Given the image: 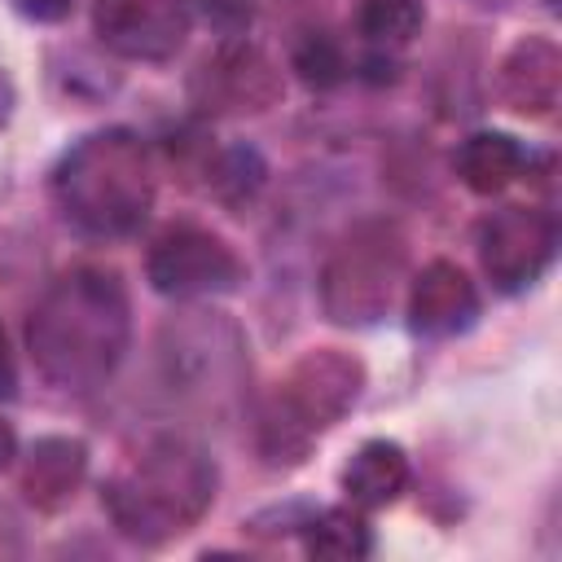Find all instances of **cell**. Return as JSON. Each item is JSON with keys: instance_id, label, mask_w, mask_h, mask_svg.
<instances>
[{"instance_id": "obj_18", "label": "cell", "mask_w": 562, "mask_h": 562, "mask_svg": "<svg viewBox=\"0 0 562 562\" xmlns=\"http://www.w3.org/2000/svg\"><path fill=\"white\" fill-rule=\"evenodd\" d=\"M13 4H18V13H26L35 22H57L70 9V0H13Z\"/></svg>"}, {"instance_id": "obj_10", "label": "cell", "mask_w": 562, "mask_h": 562, "mask_svg": "<svg viewBox=\"0 0 562 562\" xmlns=\"http://www.w3.org/2000/svg\"><path fill=\"white\" fill-rule=\"evenodd\" d=\"M206 110H263L277 97V75L255 48H224L202 66Z\"/></svg>"}, {"instance_id": "obj_20", "label": "cell", "mask_w": 562, "mask_h": 562, "mask_svg": "<svg viewBox=\"0 0 562 562\" xmlns=\"http://www.w3.org/2000/svg\"><path fill=\"white\" fill-rule=\"evenodd\" d=\"M9 461H13V430L0 422V470H4Z\"/></svg>"}, {"instance_id": "obj_2", "label": "cell", "mask_w": 562, "mask_h": 562, "mask_svg": "<svg viewBox=\"0 0 562 562\" xmlns=\"http://www.w3.org/2000/svg\"><path fill=\"white\" fill-rule=\"evenodd\" d=\"M215 474L206 457L180 439L154 443L127 474L105 487V505L114 522L136 540H167L180 536L211 501Z\"/></svg>"}, {"instance_id": "obj_14", "label": "cell", "mask_w": 562, "mask_h": 562, "mask_svg": "<svg viewBox=\"0 0 562 562\" xmlns=\"http://www.w3.org/2000/svg\"><path fill=\"white\" fill-rule=\"evenodd\" d=\"M522 171V145L505 132H474L457 149V176L474 193H501Z\"/></svg>"}, {"instance_id": "obj_17", "label": "cell", "mask_w": 562, "mask_h": 562, "mask_svg": "<svg viewBox=\"0 0 562 562\" xmlns=\"http://www.w3.org/2000/svg\"><path fill=\"white\" fill-rule=\"evenodd\" d=\"M294 66H299V70H303V79H307V83H316V88H329V83H338V79H342V53H338L325 35H307V40L299 44Z\"/></svg>"}, {"instance_id": "obj_15", "label": "cell", "mask_w": 562, "mask_h": 562, "mask_svg": "<svg viewBox=\"0 0 562 562\" xmlns=\"http://www.w3.org/2000/svg\"><path fill=\"white\" fill-rule=\"evenodd\" d=\"M307 549H312L316 558H338V562H347V558H364V553L373 549V536H369V527H364L360 514H351V509H329V514H321V518L312 522Z\"/></svg>"}, {"instance_id": "obj_9", "label": "cell", "mask_w": 562, "mask_h": 562, "mask_svg": "<svg viewBox=\"0 0 562 562\" xmlns=\"http://www.w3.org/2000/svg\"><path fill=\"white\" fill-rule=\"evenodd\" d=\"M474 312H479V294H474L470 277L457 263L435 259L413 281V294H408L413 329H422V334H457V329H465L474 321Z\"/></svg>"}, {"instance_id": "obj_6", "label": "cell", "mask_w": 562, "mask_h": 562, "mask_svg": "<svg viewBox=\"0 0 562 562\" xmlns=\"http://www.w3.org/2000/svg\"><path fill=\"white\" fill-rule=\"evenodd\" d=\"M149 281L154 290L176 294V299L233 290L241 281V259L215 233L198 224H176L149 250Z\"/></svg>"}, {"instance_id": "obj_16", "label": "cell", "mask_w": 562, "mask_h": 562, "mask_svg": "<svg viewBox=\"0 0 562 562\" xmlns=\"http://www.w3.org/2000/svg\"><path fill=\"white\" fill-rule=\"evenodd\" d=\"M422 26V0H360V31L382 44H404Z\"/></svg>"}, {"instance_id": "obj_11", "label": "cell", "mask_w": 562, "mask_h": 562, "mask_svg": "<svg viewBox=\"0 0 562 562\" xmlns=\"http://www.w3.org/2000/svg\"><path fill=\"white\" fill-rule=\"evenodd\" d=\"M562 92V53L549 40H522L501 66V97L518 114H549Z\"/></svg>"}, {"instance_id": "obj_12", "label": "cell", "mask_w": 562, "mask_h": 562, "mask_svg": "<svg viewBox=\"0 0 562 562\" xmlns=\"http://www.w3.org/2000/svg\"><path fill=\"white\" fill-rule=\"evenodd\" d=\"M88 465V448L79 439H40L22 470V492L40 509H57L75 496Z\"/></svg>"}, {"instance_id": "obj_8", "label": "cell", "mask_w": 562, "mask_h": 562, "mask_svg": "<svg viewBox=\"0 0 562 562\" xmlns=\"http://www.w3.org/2000/svg\"><path fill=\"white\" fill-rule=\"evenodd\" d=\"M101 40L123 57H167L189 31L184 0H97Z\"/></svg>"}, {"instance_id": "obj_1", "label": "cell", "mask_w": 562, "mask_h": 562, "mask_svg": "<svg viewBox=\"0 0 562 562\" xmlns=\"http://www.w3.org/2000/svg\"><path fill=\"white\" fill-rule=\"evenodd\" d=\"M127 347V299L114 272L61 277L31 321V351L40 369L75 391L101 382Z\"/></svg>"}, {"instance_id": "obj_19", "label": "cell", "mask_w": 562, "mask_h": 562, "mask_svg": "<svg viewBox=\"0 0 562 562\" xmlns=\"http://www.w3.org/2000/svg\"><path fill=\"white\" fill-rule=\"evenodd\" d=\"M18 386V369H13V356H9V342H4V329H0V400H9Z\"/></svg>"}, {"instance_id": "obj_7", "label": "cell", "mask_w": 562, "mask_h": 562, "mask_svg": "<svg viewBox=\"0 0 562 562\" xmlns=\"http://www.w3.org/2000/svg\"><path fill=\"white\" fill-rule=\"evenodd\" d=\"M483 268L501 290L531 285L553 255V224L531 206H505L483 224Z\"/></svg>"}, {"instance_id": "obj_13", "label": "cell", "mask_w": 562, "mask_h": 562, "mask_svg": "<svg viewBox=\"0 0 562 562\" xmlns=\"http://www.w3.org/2000/svg\"><path fill=\"white\" fill-rule=\"evenodd\" d=\"M404 483H408V457H404V448L391 443V439H369V443L351 457V465H347V474H342V487H347V496H351L360 509H382V505H391V501L404 492Z\"/></svg>"}, {"instance_id": "obj_3", "label": "cell", "mask_w": 562, "mask_h": 562, "mask_svg": "<svg viewBox=\"0 0 562 562\" xmlns=\"http://www.w3.org/2000/svg\"><path fill=\"white\" fill-rule=\"evenodd\" d=\"M57 193L75 224H83L92 233H127L145 220V211L154 202L149 158H145L140 140H132L127 132L88 136L61 162Z\"/></svg>"}, {"instance_id": "obj_21", "label": "cell", "mask_w": 562, "mask_h": 562, "mask_svg": "<svg viewBox=\"0 0 562 562\" xmlns=\"http://www.w3.org/2000/svg\"><path fill=\"white\" fill-rule=\"evenodd\" d=\"M4 105H9V83H4V75H0V119H4Z\"/></svg>"}, {"instance_id": "obj_5", "label": "cell", "mask_w": 562, "mask_h": 562, "mask_svg": "<svg viewBox=\"0 0 562 562\" xmlns=\"http://www.w3.org/2000/svg\"><path fill=\"white\" fill-rule=\"evenodd\" d=\"M404 272V237L395 224H360L325 263L321 299L325 312L342 325L378 321L391 303V290Z\"/></svg>"}, {"instance_id": "obj_4", "label": "cell", "mask_w": 562, "mask_h": 562, "mask_svg": "<svg viewBox=\"0 0 562 562\" xmlns=\"http://www.w3.org/2000/svg\"><path fill=\"white\" fill-rule=\"evenodd\" d=\"M360 364L342 351L303 356L290 378L277 386L268 413L259 417V448L268 461H299L307 443L334 426L360 395Z\"/></svg>"}]
</instances>
